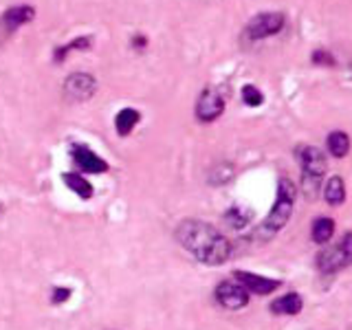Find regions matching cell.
Returning a JSON list of instances; mask_svg holds the SVG:
<instances>
[{
	"instance_id": "obj_1",
	"label": "cell",
	"mask_w": 352,
	"mask_h": 330,
	"mask_svg": "<svg viewBox=\"0 0 352 330\" xmlns=\"http://www.w3.org/2000/svg\"><path fill=\"white\" fill-rule=\"evenodd\" d=\"M176 242L192 256L207 267H220L231 256V242L225 238L223 231L205 220H183L174 231Z\"/></svg>"
},
{
	"instance_id": "obj_2",
	"label": "cell",
	"mask_w": 352,
	"mask_h": 330,
	"mask_svg": "<svg viewBox=\"0 0 352 330\" xmlns=\"http://www.w3.org/2000/svg\"><path fill=\"white\" fill-rule=\"evenodd\" d=\"M295 198H297V187L291 179H280L278 183V194H275V203L271 207L269 216L264 218V223L258 225V229L253 231V240L258 242H269L275 238L280 231L289 225V220L293 216V207H295Z\"/></svg>"
},
{
	"instance_id": "obj_3",
	"label": "cell",
	"mask_w": 352,
	"mask_h": 330,
	"mask_svg": "<svg viewBox=\"0 0 352 330\" xmlns=\"http://www.w3.org/2000/svg\"><path fill=\"white\" fill-rule=\"evenodd\" d=\"M352 264V231L341 236V240L333 247H326L317 253V269L324 275H333Z\"/></svg>"
},
{
	"instance_id": "obj_4",
	"label": "cell",
	"mask_w": 352,
	"mask_h": 330,
	"mask_svg": "<svg viewBox=\"0 0 352 330\" xmlns=\"http://www.w3.org/2000/svg\"><path fill=\"white\" fill-rule=\"evenodd\" d=\"M286 25V18L282 11H262V14L253 16L247 27H245V36L249 40H264V38H271L275 33H280Z\"/></svg>"
},
{
	"instance_id": "obj_5",
	"label": "cell",
	"mask_w": 352,
	"mask_h": 330,
	"mask_svg": "<svg viewBox=\"0 0 352 330\" xmlns=\"http://www.w3.org/2000/svg\"><path fill=\"white\" fill-rule=\"evenodd\" d=\"M225 91L220 86H207L196 102V117L209 124L225 113Z\"/></svg>"
},
{
	"instance_id": "obj_6",
	"label": "cell",
	"mask_w": 352,
	"mask_h": 330,
	"mask_svg": "<svg viewBox=\"0 0 352 330\" xmlns=\"http://www.w3.org/2000/svg\"><path fill=\"white\" fill-rule=\"evenodd\" d=\"M214 297H216V302L227 308V311H240V308H245L249 304V291L242 286L240 282L236 280H225V282H220L216 286V291H214Z\"/></svg>"
},
{
	"instance_id": "obj_7",
	"label": "cell",
	"mask_w": 352,
	"mask_h": 330,
	"mask_svg": "<svg viewBox=\"0 0 352 330\" xmlns=\"http://www.w3.org/2000/svg\"><path fill=\"white\" fill-rule=\"evenodd\" d=\"M97 91V80L91 73H73L64 80V95L71 102H88Z\"/></svg>"
},
{
	"instance_id": "obj_8",
	"label": "cell",
	"mask_w": 352,
	"mask_h": 330,
	"mask_svg": "<svg viewBox=\"0 0 352 330\" xmlns=\"http://www.w3.org/2000/svg\"><path fill=\"white\" fill-rule=\"evenodd\" d=\"M297 163H300L302 174L317 176V179H324V174L328 170V161L324 157V152L319 148H315V146L297 148Z\"/></svg>"
},
{
	"instance_id": "obj_9",
	"label": "cell",
	"mask_w": 352,
	"mask_h": 330,
	"mask_svg": "<svg viewBox=\"0 0 352 330\" xmlns=\"http://www.w3.org/2000/svg\"><path fill=\"white\" fill-rule=\"evenodd\" d=\"M236 282H240L245 289L249 291V295H271L273 291H278L282 282L273 280V278H264V275L251 273V271H234Z\"/></svg>"
},
{
	"instance_id": "obj_10",
	"label": "cell",
	"mask_w": 352,
	"mask_h": 330,
	"mask_svg": "<svg viewBox=\"0 0 352 330\" xmlns=\"http://www.w3.org/2000/svg\"><path fill=\"white\" fill-rule=\"evenodd\" d=\"M71 154H73V161H75L77 168H80L82 172H86V174H104V172H108V163L104 159H99L91 148L75 143V146L71 148Z\"/></svg>"
},
{
	"instance_id": "obj_11",
	"label": "cell",
	"mask_w": 352,
	"mask_h": 330,
	"mask_svg": "<svg viewBox=\"0 0 352 330\" xmlns=\"http://www.w3.org/2000/svg\"><path fill=\"white\" fill-rule=\"evenodd\" d=\"M304 308V300L300 293H284L282 297L271 302V313L273 315H300Z\"/></svg>"
},
{
	"instance_id": "obj_12",
	"label": "cell",
	"mask_w": 352,
	"mask_h": 330,
	"mask_svg": "<svg viewBox=\"0 0 352 330\" xmlns=\"http://www.w3.org/2000/svg\"><path fill=\"white\" fill-rule=\"evenodd\" d=\"M36 18V9L33 7H27V5H20V7H11L3 14V25L7 31H16L18 27L27 25Z\"/></svg>"
},
{
	"instance_id": "obj_13",
	"label": "cell",
	"mask_w": 352,
	"mask_h": 330,
	"mask_svg": "<svg viewBox=\"0 0 352 330\" xmlns=\"http://www.w3.org/2000/svg\"><path fill=\"white\" fill-rule=\"evenodd\" d=\"M324 198H326V203L333 205V207L344 205V201H346V181L341 179V176H330V179L326 181V185H324Z\"/></svg>"
},
{
	"instance_id": "obj_14",
	"label": "cell",
	"mask_w": 352,
	"mask_h": 330,
	"mask_svg": "<svg viewBox=\"0 0 352 330\" xmlns=\"http://www.w3.org/2000/svg\"><path fill=\"white\" fill-rule=\"evenodd\" d=\"M335 236V220L333 218H317L313 223V229H311V238L317 245H328L330 240Z\"/></svg>"
},
{
	"instance_id": "obj_15",
	"label": "cell",
	"mask_w": 352,
	"mask_h": 330,
	"mask_svg": "<svg viewBox=\"0 0 352 330\" xmlns=\"http://www.w3.org/2000/svg\"><path fill=\"white\" fill-rule=\"evenodd\" d=\"M326 148H328L330 154H333V157L344 159L346 154L350 152V137L346 135L344 130H333L328 135V139H326Z\"/></svg>"
},
{
	"instance_id": "obj_16",
	"label": "cell",
	"mask_w": 352,
	"mask_h": 330,
	"mask_svg": "<svg viewBox=\"0 0 352 330\" xmlns=\"http://www.w3.org/2000/svg\"><path fill=\"white\" fill-rule=\"evenodd\" d=\"M251 218H253V212L247 207H240V205H234V207H229L223 220L231 227V229H245L249 223H251Z\"/></svg>"
},
{
	"instance_id": "obj_17",
	"label": "cell",
	"mask_w": 352,
	"mask_h": 330,
	"mask_svg": "<svg viewBox=\"0 0 352 330\" xmlns=\"http://www.w3.org/2000/svg\"><path fill=\"white\" fill-rule=\"evenodd\" d=\"M141 115L137 113V110L132 108H124L119 110V115L115 117V128L119 132V137H128L132 130H135V126L139 124Z\"/></svg>"
},
{
	"instance_id": "obj_18",
	"label": "cell",
	"mask_w": 352,
	"mask_h": 330,
	"mask_svg": "<svg viewBox=\"0 0 352 330\" xmlns=\"http://www.w3.org/2000/svg\"><path fill=\"white\" fill-rule=\"evenodd\" d=\"M62 181L66 183V187L73 192V194H77L80 198H91L93 196V185L88 183L82 174H77V172H69V174H64L62 176Z\"/></svg>"
},
{
	"instance_id": "obj_19",
	"label": "cell",
	"mask_w": 352,
	"mask_h": 330,
	"mask_svg": "<svg viewBox=\"0 0 352 330\" xmlns=\"http://www.w3.org/2000/svg\"><path fill=\"white\" fill-rule=\"evenodd\" d=\"M91 38H75L73 42H69V44H64V47H58V49H55V55H53V58H55V62H64L66 58H69V53L71 51H88V49H91Z\"/></svg>"
},
{
	"instance_id": "obj_20",
	"label": "cell",
	"mask_w": 352,
	"mask_h": 330,
	"mask_svg": "<svg viewBox=\"0 0 352 330\" xmlns=\"http://www.w3.org/2000/svg\"><path fill=\"white\" fill-rule=\"evenodd\" d=\"M231 176H234V165L218 163L216 168H212V172L207 174V181L212 185H225L227 181H231Z\"/></svg>"
},
{
	"instance_id": "obj_21",
	"label": "cell",
	"mask_w": 352,
	"mask_h": 330,
	"mask_svg": "<svg viewBox=\"0 0 352 330\" xmlns=\"http://www.w3.org/2000/svg\"><path fill=\"white\" fill-rule=\"evenodd\" d=\"M319 190H322V179H317V176H306V174H302V194L308 198V201L317 198L319 196Z\"/></svg>"
},
{
	"instance_id": "obj_22",
	"label": "cell",
	"mask_w": 352,
	"mask_h": 330,
	"mask_svg": "<svg viewBox=\"0 0 352 330\" xmlns=\"http://www.w3.org/2000/svg\"><path fill=\"white\" fill-rule=\"evenodd\" d=\"M242 102L251 108H256V106H262L264 95H262L260 88H256L253 84H247V86H242Z\"/></svg>"
},
{
	"instance_id": "obj_23",
	"label": "cell",
	"mask_w": 352,
	"mask_h": 330,
	"mask_svg": "<svg viewBox=\"0 0 352 330\" xmlns=\"http://www.w3.org/2000/svg\"><path fill=\"white\" fill-rule=\"evenodd\" d=\"M311 60H313V64H319V66H335V58H333V55H330L326 49H317V51H313Z\"/></svg>"
},
{
	"instance_id": "obj_24",
	"label": "cell",
	"mask_w": 352,
	"mask_h": 330,
	"mask_svg": "<svg viewBox=\"0 0 352 330\" xmlns=\"http://www.w3.org/2000/svg\"><path fill=\"white\" fill-rule=\"evenodd\" d=\"M71 297V289H62V286H55L53 289V295H51V302L53 304H62Z\"/></svg>"
},
{
	"instance_id": "obj_25",
	"label": "cell",
	"mask_w": 352,
	"mask_h": 330,
	"mask_svg": "<svg viewBox=\"0 0 352 330\" xmlns=\"http://www.w3.org/2000/svg\"><path fill=\"white\" fill-rule=\"evenodd\" d=\"M132 44H135V47H146V38H143V36H137V38H132Z\"/></svg>"
}]
</instances>
